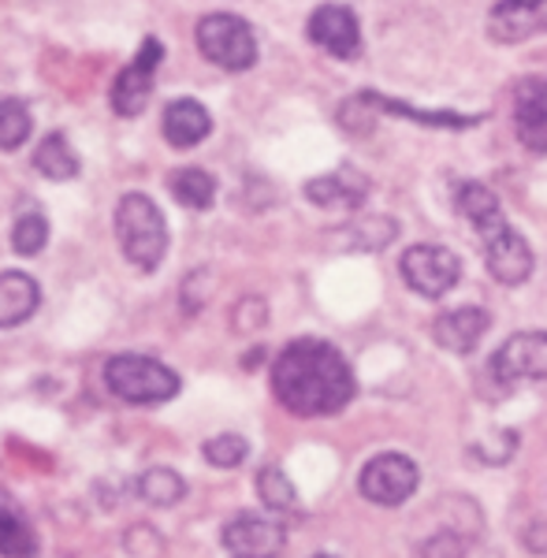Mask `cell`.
Here are the masks:
<instances>
[{
  "instance_id": "cell-19",
  "label": "cell",
  "mask_w": 547,
  "mask_h": 558,
  "mask_svg": "<svg viewBox=\"0 0 547 558\" xmlns=\"http://www.w3.org/2000/svg\"><path fill=\"white\" fill-rule=\"evenodd\" d=\"M0 558H38V536L12 502H0Z\"/></svg>"
},
{
  "instance_id": "cell-12",
  "label": "cell",
  "mask_w": 547,
  "mask_h": 558,
  "mask_svg": "<svg viewBox=\"0 0 547 558\" xmlns=\"http://www.w3.org/2000/svg\"><path fill=\"white\" fill-rule=\"evenodd\" d=\"M488 34L499 45H518L547 34V0H499L488 15Z\"/></svg>"
},
{
  "instance_id": "cell-6",
  "label": "cell",
  "mask_w": 547,
  "mask_h": 558,
  "mask_svg": "<svg viewBox=\"0 0 547 558\" xmlns=\"http://www.w3.org/2000/svg\"><path fill=\"white\" fill-rule=\"evenodd\" d=\"M402 279H406L410 291H417L421 299H443L462 276V260L451 254L447 246H433V242H421L410 246L399 260Z\"/></svg>"
},
{
  "instance_id": "cell-1",
  "label": "cell",
  "mask_w": 547,
  "mask_h": 558,
  "mask_svg": "<svg viewBox=\"0 0 547 558\" xmlns=\"http://www.w3.org/2000/svg\"><path fill=\"white\" fill-rule=\"evenodd\" d=\"M272 391L294 417H331L354 399V373L325 339H294L272 365Z\"/></svg>"
},
{
  "instance_id": "cell-18",
  "label": "cell",
  "mask_w": 547,
  "mask_h": 558,
  "mask_svg": "<svg viewBox=\"0 0 547 558\" xmlns=\"http://www.w3.org/2000/svg\"><path fill=\"white\" fill-rule=\"evenodd\" d=\"M34 172L52 179V183H64V179L78 175V157L64 131H52L38 142V149H34Z\"/></svg>"
},
{
  "instance_id": "cell-14",
  "label": "cell",
  "mask_w": 547,
  "mask_h": 558,
  "mask_svg": "<svg viewBox=\"0 0 547 558\" xmlns=\"http://www.w3.org/2000/svg\"><path fill=\"white\" fill-rule=\"evenodd\" d=\"M488 324L491 317L481 305H459V310L439 313L433 324V336H436V343L443 350H451V354H470V350H477Z\"/></svg>"
},
{
  "instance_id": "cell-16",
  "label": "cell",
  "mask_w": 547,
  "mask_h": 558,
  "mask_svg": "<svg viewBox=\"0 0 547 558\" xmlns=\"http://www.w3.org/2000/svg\"><path fill=\"white\" fill-rule=\"evenodd\" d=\"M212 131V116L209 108L194 97H175L172 105L165 108V138L168 146L175 149H194L197 142H205Z\"/></svg>"
},
{
  "instance_id": "cell-9",
  "label": "cell",
  "mask_w": 547,
  "mask_h": 558,
  "mask_svg": "<svg viewBox=\"0 0 547 558\" xmlns=\"http://www.w3.org/2000/svg\"><path fill=\"white\" fill-rule=\"evenodd\" d=\"M491 376L510 387L518 380H547V331H518L491 357Z\"/></svg>"
},
{
  "instance_id": "cell-15",
  "label": "cell",
  "mask_w": 547,
  "mask_h": 558,
  "mask_svg": "<svg viewBox=\"0 0 547 558\" xmlns=\"http://www.w3.org/2000/svg\"><path fill=\"white\" fill-rule=\"evenodd\" d=\"M306 197L313 205H320V209H357L369 197V179L354 172V168H339L331 175L309 179Z\"/></svg>"
},
{
  "instance_id": "cell-23",
  "label": "cell",
  "mask_w": 547,
  "mask_h": 558,
  "mask_svg": "<svg viewBox=\"0 0 547 558\" xmlns=\"http://www.w3.org/2000/svg\"><path fill=\"white\" fill-rule=\"evenodd\" d=\"M45 242H49V220L41 213H23L12 228V250L20 257H34L45 250Z\"/></svg>"
},
{
  "instance_id": "cell-17",
  "label": "cell",
  "mask_w": 547,
  "mask_h": 558,
  "mask_svg": "<svg viewBox=\"0 0 547 558\" xmlns=\"http://www.w3.org/2000/svg\"><path fill=\"white\" fill-rule=\"evenodd\" d=\"M41 302V287L26 272H0V328H20L34 317Z\"/></svg>"
},
{
  "instance_id": "cell-10",
  "label": "cell",
  "mask_w": 547,
  "mask_h": 558,
  "mask_svg": "<svg viewBox=\"0 0 547 558\" xmlns=\"http://www.w3.org/2000/svg\"><path fill=\"white\" fill-rule=\"evenodd\" d=\"M306 31L309 41L331 52L336 60H354L362 52V26H357V15L343 4H320L309 15Z\"/></svg>"
},
{
  "instance_id": "cell-26",
  "label": "cell",
  "mask_w": 547,
  "mask_h": 558,
  "mask_svg": "<svg viewBox=\"0 0 547 558\" xmlns=\"http://www.w3.org/2000/svg\"><path fill=\"white\" fill-rule=\"evenodd\" d=\"M465 547H470V539L459 533H436L433 539H425V544L417 547V555L421 558H462Z\"/></svg>"
},
{
  "instance_id": "cell-13",
  "label": "cell",
  "mask_w": 547,
  "mask_h": 558,
  "mask_svg": "<svg viewBox=\"0 0 547 558\" xmlns=\"http://www.w3.org/2000/svg\"><path fill=\"white\" fill-rule=\"evenodd\" d=\"M514 131L533 153H547V78H522L514 86Z\"/></svg>"
},
{
  "instance_id": "cell-20",
  "label": "cell",
  "mask_w": 547,
  "mask_h": 558,
  "mask_svg": "<svg viewBox=\"0 0 547 558\" xmlns=\"http://www.w3.org/2000/svg\"><path fill=\"white\" fill-rule=\"evenodd\" d=\"M168 186H172L175 202L186 205V209L202 213L217 202V179L209 172H202V168H179V172L168 179Z\"/></svg>"
},
{
  "instance_id": "cell-5",
  "label": "cell",
  "mask_w": 547,
  "mask_h": 558,
  "mask_svg": "<svg viewBox=\"0 0 547 558\" xmlns=\"http://www.w3.org/2000/svg\"><path fill=\"white\" fill-rule=\"evenodd\" d=\"M197 49L209 64H217L223 71H250L257 64V38H254V26L239 15L217 12V15H205L194 31Z\"/></svg>"
},
{
  "instance_id": "cell-8",
  "label": "cell",
  "mask_w": 547,
  "mask_h": 558,
  "mask_svg": "<svg viewBox=\"0 0 547 558\" xmlns=\"http://www.w3.org/2000/svg\"><path fill=\"white\" fill-rule=\"evenodd\" d=\"M417 481H421V473L406 454H376L362 470L357 488H362L365 499L376 502V507H402V502L417 492Z\"/></svg>"
},
{
  "instance_id": "cell-4",
  "label": "cell",
  "mask_w": 547,
  "mask_h": 558,
  "mask_svg": "<svg viewBox=\"0 0 547 558\" xmlns=\"http://www.w3.org/2000/svg\"><path fill=\"white\" fill-rule=\"evenodd\" d=\"M105 384L116 399L131 402V407H157V402H168L179 395V380L175 368H168L157 357L146 354H116L105 362Z\"/></svg>"
},
{
  "instance_id": "cell-21",
  "label": "cell",
  "mask_w": 547,
  "mask_h": 558,
  "mask_svg": "<svg viewBox=\"0 0 547 558\" xmlns=\"http://www.w3.org/2000/svg\"><path fill=\"white\" fill-rule=\"evenodd\" d=\"M138 495L149 502V507H175L186 495V481L168 465H154L138 476Z\"/></svg>"
},
{
  "instance_id": "cell-27",
  "label": "cell",
  "mask_w": 547,
  "mask_h": 558,
  "mask_svg": "<svg viewBox=\"0 0 547 558\" xmlns=\"http://www.w3.org/2000/svg\"><path fill=\"white\" fill-rule=\"evenodd\" d=\"M313 558H336V555H313Z\"/></svg>"
},
{
  "instance_id": "cell-2",
  "label": "cell",
  "mask_w": 547,
  "mask_h": 558,
  "mask_svg": "<svg viewBox=\"0 0 547 558\" xmlns=\"http://www.w3.org/2000/svg\"><path fill=\"white\" fill-rule=\"evenodd\" d=\"M454 205H459V213L470 216V223L481 231L488 272L507 287L525 283L528 272H533V250H528V242L503 220L499 197L484 183L465 179V183L454 186Z\"/></svg>"
},
{
  "instance_id": "cell-7",
  "label": "cell",
  "mask_w": 547,
  "mask_h": 558,
  "mask_svg": "<svg viewBox=\"0 0 547 558\" xmlns=\"http://www.w3.org/2000/svg\"><path fill=\"white\" fill-rule=\"evenodd\" d=\"M160 60H165V45H160V38L142 41V49L134 52V60L120 71V75H116V83H112L109 105H112L116 116L131 120V116H138L142 108H146L149 94H154V86H157Z\"/></svg>"
},
{
  "instance_id": "cell-24",
  "label": "cell",
  "mask_w": 547,
  "mask_h": 558,
  "mask_svg": "<svg viewBox=\"0 0 547 558\" xmlns=\"http://www.w3.org/2000/svg\"><path fill=\"white\" fill-rule=\"evenodd\" d=\"M257 495H262V502L268 510H291L294 499H299V492H294V484L287 481V473L280 465H265V470L257 473Z\"/></svg>"
},
{
  "instance_id": "cell-25",
  "label": "cell",
  "mask_w": 547,
  "mask_h": 558,
  "mask_svg": "<svg viewBox=\"0 0 547 558\" xmlns=\"http://www.w3.org/2000/svg\"><path fill=\"white\" fill-rule=\"evenodd\" d=\"M205 462L217 465V470H235V465L246 462L250 454V444L235 432H223V436H212L209 444H205Z\"/></svg>"
},
{
  "instance_id": "cell-3",
  "label": "cell",
  "mask_w": 547,
  "mask_h": 558,
  "mask_svg": "<svg viewBox=\"0 0 547 558\" xmlns=\"http://www.w3.org/2000/svg\"><path fill=\"white\" fill-rule=\"evenodd\" d=\"M116 239H120L123 257L142 272H157L168 254V223L157 209L154 197L123 194L116 205Z\"/></svg>"
},
{
  "instance_id": "cell-22",
  "label": "cell",
  "mask_w": 547,
  "mask_h": 558,
  "mask_svg": "<svg viewBox=\"0 0 547 558\" xmlns=\"http://www.w3.org/2000/svg\"><path fill=\"white\" fill-rule=\"evenodd\" d=\"M34 131V116L20 97H0V149H20Z\"/></svg>"
},
{
  "instance_id": "cell-11",
  "label": "cell",
  "mask_w": 547,
  "mask_h": 558,
  "mask_svg": "<svg viewBox=\"0 0 547 558\" xmlns=\"http://www.w3.org/2000/svg\"><path fill=\"white\" fill-rule=\"evenodd\" d=\"M223 547L239 558H276L283 551L287 533L280 521H268L262 514H239L223 525Z\"/></svg>"
}]
</instances>
